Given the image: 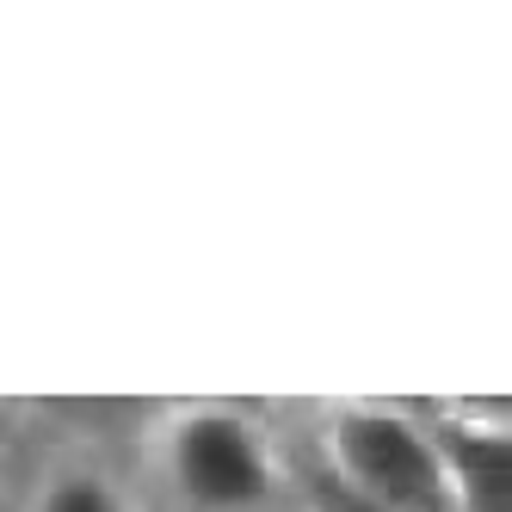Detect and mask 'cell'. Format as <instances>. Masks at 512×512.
I'll return each instance as SVG.
<instances>
[{"mask_svg": "<svg viewBox=\"0 0 512 512\" xmlns=\"http://www.w3.org/2000/svg\"><path fill=\"white\" fill-rule=\"evenodd\" d=\"M161 469L186 512H266L278 500V457L266 426L241 408H179L161 432Z\"/></svg>", "mask_w": 512, "mask_h": 512, "instance_id": "1", "label": "cell"}, {"mask_svg": "<svg viewBox=\"0 0 512 512\" xmlns=\"http://www.w3.org/2000/svg\"><path fill=\"white\" fill-rule=\"evenodd\" d=\"M327 475L383 512H451L438 438L420 414L352 401L327 420Z\"/></svg>", "mask_w": 512, "mask_h": 512, "instance_id": "2", "label": "cell"}, {"mask_svg": "<svg viewBox=\"0 0 512 512\" xmlns=\"http://www.w3.org/2000/svg\"><path fill=\"white\" fill-rule=\"evenodd\" d=\"M451 512H512V438L506 414H445L432 426Z\"/></svg>", "mask_w": 512, "mask_h": 512, "instance_id": "3", "label": "cell"}, {"mask_svg": "<svg viewBox=\"0 0 512 512\" xmlns=\"http://www.w3.org/2000/svg\"><path fill=\"white\" fill-rule=\"evenodd\" d=\"M25 512H136V500L93 463H62L50 469Z\"/></svg>", "mask_w": 512, "mask_h": 512, "instance_id": "4", "label": "cell"}, {"mask_svg": "<svg viewBox=\"0 0 512 512\" xmlns=\"http://www.w3.org/2000/svg\"><path fill=\"white\" fill-rule=\"evenodd\" d=\"M309 512H383V506L358 500V494H352V488H340L327 469H315V475H309Z\"/></svg>", "mask_w": 512, "mask_h": 512, "instance_id": "5", "label": "cell"}, {"mask_svg": "<svg viewBox=\"0 0 512 512\" xmlns=\"http://www.w3.org/2000/svg\"><path fill=\"white\" fill-rule=\"evenodd\" d=\"M7 438H13V408L0 401V451H7Z\"/></svg>", "mask_w": 512, "mask_h": 512, "instance_id": "6", "label": "cell"}]
</instances>
